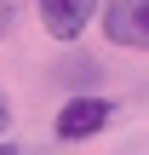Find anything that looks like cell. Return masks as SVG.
Instances as JSON below:
<instances>
[{"label":"cell","instance_id":"3957f363","mask_svg":"<svg viewBox=\"0 0 149 155\" xmlns=\"http://www.w3.org/2000/svg\"><path fill=\"white\" fill-rule=\"evenodd\" d=\"M92 6H98V0H40V23H46V35H52V40H63V46H69V40L92 23Z\"/></svg>","mask_w":149,"mask_h":155},{"label":"cell","instance_id":"7a4b0ae2","mask_svg":"<svg viewBox=\"0 0 149 155\" xmlns=\"http://www.w3.org/2000/svg\"><path fill=\"white\" fill-rule=\"evenodd\" d=\"M103 121H109V98H69V104L57 109V138L80 144V138H92Z\"/></svg>","mask_w":149,"mask_h":155},{"label":"cell","instance_id":"5b68a950","mask_svg":"<svg viewBox=\"0 0 149 155\" xmlns=\"http://www.w3.org/2000/svg\"><path fill=\"white\" fill-rule=\"evenodd\" d=\"M0 155H17V144H0Z\"/></svg>","mask_w":149,"mask_h":155},{"label":"cell","instance_id":"277c9868","mask_svg":"<svg viewBox=\"0 0 149 155\" xmlns=\"http://www.w3.org/2000/svg\"><path fill=\"white\" fill-rule=\"evenodd\" d=\"M6 127H11V109H6V98H0V132H6Z\"/></svg>","mask_w":149,"mask_h":155},{"label":"cell","instance_id":"6da1fadb","mask_svg":"<svg viewBox=\"0 0 149 155\" xmlns=\"http://www.w3.org/2000/svg\"><path fill=\"white\" fill-rule=\"evenodd\" d=\"M103 29L115 46H149V0H109Z\"/></svg>","mask_w":149,"mask_h":155}]
</instances>
